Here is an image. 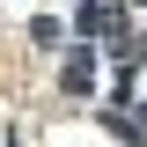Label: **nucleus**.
Masks as SVG:
<instances>
[{
    "label": "nucleus",
    "instance_id": "nucleus-1",
    "mask_svg": "<svg viewBox=\"0 0 147 147\" xmlns=\"http://www.w3.org/2000/svg\"><path fill=\"white\" fill-rule=\"evenodd\" d=\"M88 88H96V59L74 52V59H66V96H88Z\"/></svg>",
    "mask_w": 147,
    "mask_h": 147
},
{
    "label": "nucleus",
    "instance_id": "nucleus-2",
    "mask_svg": "<svg viewBox=\"0 0 147 147\" xmlns=\"http://www.w3.org/2000/svg\"><path fill=\"white\" fill-rule=\"evenodd\" d=\"M140 7H147V0H140Z\"/></svg>",
    "mask_w": 147,
    "mask_h": 147
}]
</instances>
